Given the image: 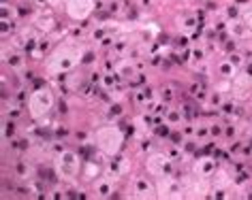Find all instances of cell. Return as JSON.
<instances>
[{
	"instance_id": "cell-1",
	"label": "cell",
	"mask_w": 252,
	"mask_h": 200,
	"mask_svg": "<svg viewBox=\"0 0 252 200\" xmlns=\"http://www.w3.org/2000/svg\"><path fill=\"white\" fill-rule=\"evenodd\" d=\"M122 132L116 128V126H105V128H100L98 132H96V145L103 149L105 153H118L120 151V147H122Z\"/></svg>"
},
{
	"instance_id": "cell-2",
	"label": "cell",
	"mask_w": 252,
	"mask_h": 200,
	"mask_svg": "<svg viewBox=\"0 0 252 200\" xmlns=\"http://www.w3.org/2000/svg\"><path fill=\"white\" fill-rule=\"evenodd\" d=\"M54 104V96L49 90H36L32 96H30V113L36 120H41V117H45L49 113V109H52Z\"/></svg>"
},
{
	"instance_id": "cell-3",
	"label": "cell",
	"mask_w": 252,
	"mask_h": 200,
	"mask_svg": "<svg viewBox=\"0 0 252 200\" xmlns=\"http://www.w3.org/2000/svg\"><path fill=\"white\" fill-rule=\"evenodd\" d=\"M56 171H58V175L62 179L71 181V179H75V175L79 171V160L75 158V153L64 151L58 160H56Z\"/></svg>"
},
{
	"instance_id": "cell-4",
	"label": "cell",
	"mask_w": 252,
	"mask_h": 200,
	"mask_svg": "<svg viewBox=\"0 0 252 200\" xmlns=\"http://www.w3.org/2000/svg\"><path fill=\"white\" fill-rule=\"evenodd\" d=\"M92 7H94L92 0H71L66 11L73 20H86V17L92 13Z\"/></svg>"
}]
</instances>
